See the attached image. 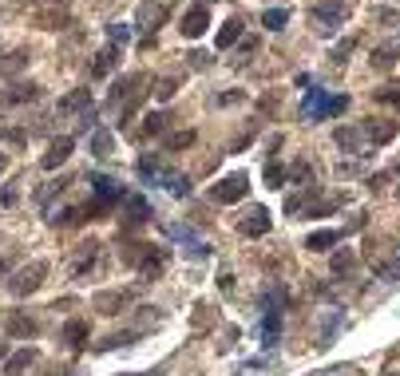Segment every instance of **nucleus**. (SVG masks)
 <instances>
[{"mask_svg":"<svg viewBox=\"0 0 400 376\" xmlns=\"http://www.w3.org/2000/svg\"><path fill=\"white\" fill-rule=\"evenodd\" d=\"M0 139H8L13 146H24V135H20V131H8V127H0Z\"/></svg>","mask_w":400,"mask_h":376,"instance_id":"58836bf2","label":"nucleus"},{"mask_svg":"<svg viewBox=\"0 0 400 376\" xmlns=\"http://www.w3.org/2000/svg\"><path fill=\"white\" fill-rule=\"evenodd\" d=\"M376 99H380V103H388V107H397V111H400V91H392V87L376 91Z\"/></svg>","mask_w":400,"mask_h":376,"instance_id":"e433bc0d","label":"nucleus"},{"mask_svg":"<svg viewBox=\"0 0 400 376\" xmlns=\"http://www.w3.org/2000/svg\"><path fill=\"white\" fill-rule=\"evenodd\" d=\"M218 103H222V107H230V103H242V91H222Z\"/></svg>","mask_w":400,"mask_h":376,"instance_id":"a19ab883","label":"nucleus"},{"mask_svg":"<svg viewBox=\"0 0 400 376\" xmlns=\"http://www.w3.org/2000/svg\"><path fill=\"white\" fill-rule=\"evenodd\" d=\"M36 361H40V352H36V349H20V352H13V356L4 361V376H24Z\"/></svg>","mask_w":400,"mask_h":376,"instance_id":"f8f14e48","label":"nucleus"},{"mask_svg":"<svg viewBox=\"0 0 400 376\" xmlns=\"http://www.w3.org/2000/svg\"><path fill=\"white\" fill-rule=\"evenodd\" d=\"M119 376H151V373H119Z\"/></svg>","mask_w":400,"mask_h":376,"instance_id":"a18cd8bd","label":"nucleus"},{"mask_svg":"<svg viewBox=\"0 0 400 376\" xmlns=\"http://www.w3.org/2000/svg\"><path fill=\"white\" fill-rule=\"evenodd\" d=\"M317 111H325V96L321 91H313V96L305 99V115H317Z\"/></svg>","mask_w":400,"mask_h":376,"instance_id":"f704fd0d","label":"nucleus"},{"mask_svg":"<svg viewBox=\"0 0 400 376\" xmlns=\"http://www.w3.org/2000/svg\"><path fill=\"white\" fill-rule=\"evenodd\" d=\"M281 182H286V170L278 163H266V186H281Z\"/></svg>","mask_w":400,"mask_h":376,"instance_id":"473e14b6","label":"nucleus"},{"mask_svg":"<svg viewBox=\"0 0 400 376\" xmlns=\"http://www.w3.org/2000/svg\"><path fill=\"white\" fill-rule=\"evenodd\" d=\"M163 127H167V115H163V111H151V115L143 119V131H139V135H143V139H151V135H158Z\"/></svg>","mask_w":400,"mask_h":376,"instance_id":"a878e982","label":"nucleus"},{"mask_svg":"<svg viewBox=\"0 0 400 376\" xmlns=\"http://www.w3.org/2000/svg\"><path fill=\"white\" fill-rule=\"evenodd\" d=\"M175 91H179V75H170V80H158L155 84V99H163V103H167Z\"/></svg>","mask_w":400,"mask_h":376,"instance_id":"cd10ccee","label":"nucleus"},{"mask_svg":"<svg viewBox=\"0 0 400 376\" xmlns=\"http://www.w3.org/2000/svg\"><path fill=\"white\" fill-rule=\"evenodd\" d=\"M99 254H103V246H99L96 238H87V242L80 246V254L72 257V278H87V273H91V269H96Z\"/></svg>","mask_w":400,"mask_h":376,"instance_id":"0eeeda50","label":"nucleus"},{"mask_svg":"<svg viewBox=\"0 0 400 376\" xmlns=\"http://www.w3.org/2000/svg\"><path fill=\"white\" fill-rule=\"evenodd\" d=\"M123 210H127V226H143L147 218H151V202H147L143 195H123Z\"/></svg>","mask_w":400,"mask_h":376,"instance_id":"1a4fd4ad","label":"nucleus"},{"mask_svg":"<svg viewBox=\"0 0 400 376\" xmlns=\"http://www.w3.org/2000/svg\"><path fill=\"white\" fill-rule=\"evenodd\" d=\"M40 333V321L32 313H13L8 317V337H20V340H32Z\"/></svg>","mask_w":400,"mask_h":376,"instance_id":"9b49d317","label":"nucleus"},{"mask_svg":"<svg viewBox=\"0 0 400 376\" xmlns=\"http://www.w3.org/2000/svg\"><path fill=\"white\" fill-rule=\"evenodd\" d=\"M170 151H186V146H194V131H179V135H170L167 139Z\"/></svg>","mask_w":400,"mask_h":376,"instance_id":"7c9ffc66","label":"nucleus"},{"mask_svg":"<svg viewBox=\"0 0 400 376\" xmlns=\"http://www.w3.org/2000/svg\"><path fill=\"white\" fill-rule=\"evenodd\" d=\"M36 24L40 28H64V24H68V13H40Z\"/></svg>","mask_w":400,"mask_h":376,"instance_id":"c756f323","label":"nucleus"},{"mask_svg":"<svg viewBox=\"0 0 400 376\" xmlns=\"http://www.w3.org/2000/svg\"><path fill=\"white\" fill-rule=\"evenodd\" d=\"M48 376H68V368H48Z\"/></svg>","mask_w":400,"mask_h":376,"instance_id":"37998d69","label":"nucleus"},{"mask_svg":"<svg viewBox=\"0 0 400 376\" xmlns=\"http://www.w3.org/2000/svg\"><path fill=\"white\" fill-rule=\"evenodd\" d=\"M353 48H357V40H341L337 48H333V60H337V63H345V56H349Z\"/></svg>","mask_w":400,"mask_h":376,"instance_id":"c9c22d12","label":"nucleus"},{"mask_svg":"<svg viewBox=\"0 0 400 376\" xmlns=\"http://www.w3.org/2000/svg\"><path fill=\"white\" fill-rule=\"evenodd\" d=\"M115 63H119V48L111 44V48H103V52L96 56V63H91V75H96V80H108V75L115 72Z\"/></svg>","mask_w":400,"mask_h":376,"instance_id":"dca6fc26","label":"nucleus"},{"mask_svg":"<svg viewBox=\"0 0 400 376\" xmlns=\"http://www.w3.org/2000/svg\"><path fill=\"white\" fill-rule=\"evenodd\" d=\"M345 20H349V0H321L313 8V24H317V32H325V36H333Z\"/></svg>","mask_w":400,"mask_h":376,"instance_id":"f03ea898","label":"nucleus"},{"mask_svg":"<svg viewBox=\"0 0 400 376\" xmlns=\"http://www.w3.org/2000/svg\"><path fill=\"white\" fill-rule=\"evenodd\" d=\"M341 242V230H317L305 238V250H313V254H325V250H333V246Z\"/></svg>","mask_w":400,"mask_h":376,"instance_id":"f3484780","label":"nucleus"},{"mask_svg":"<svg viewBox=\"0 0 400 376\" xmlns=\"http://www.w3.org/2000/svg\"><path fill=\"white\" fill-rule=\"evenodd\" d=\"M131 301H135V293L131 289H111V293H96V313H103V317H119L123 309H131Z\"/></svg>","mask_w":400,"mask_h":376,"instance_id":"39448f33","label":"nucleus"},{"mask_svg":"<svg viewBox=\"0 0 400 376\" xmlns=\"http://www.w3.org/2000/svg\"><path fill=\"white\" fill-rule=\"evenodd\" d=\"M349 111V96H333L325 99V115H345Z\"/></svg>","mask_w":400,"mask_h":376,"instance_id":"2f4dec72","label":"nucleus"},{"mask_svg":"<svg viewBox=\"0 0 400 376\" xmlns=\"http://www.w3.org/2000/svg\"><path fill=\"white\" fill-rule=\"evenodd\" d=\"M28 52H8V56H0V72H16V68H24Z\"/></svg>","mask_w":400,"mask_h":376,"instance_id":"c85d7f7f","label":"nucleus"},{"mask_svg":"<svg viewBox=\"0 0 400 376\" xmlns=\"http://www.w3.org/2000/svg\"><path fill=\"white\" fill-rule=\"evenodd\" d=\"M397 56H400L397 44H385V48L373 52V68H376V72H385V68H392V63H397Z\"/></svg>","mask_w":400,"mask_h":376,"instance_id":"4be33fe9","label":"nucleus"},{"mask_svg":"<svg viewBox=\"0 0 400 376\" xmlns=\"http://www.w3.org/2000/svg\"><path fill=\"white\" fill-rule=\"evenodd\" d=\"M111 151H115V135H111V131H96V135H91V155L103 158V155H111Z\"/></svg>","mask_w":400,"mask_h":376,"instance_id":"b1692460","label":"nucleus"},{"mask_svg":"<svg viewBox=\"0 0 400 376\" xmlns=\"http://www.w3.org/2000/svg\"><path fill=\"white\" fill-rule=\"evenodd\" d=\"M210 28V13H207V4H191L186 13H182V20H179V32L186 40H198L202 32Z\"/></svg>","mask_w":400,"mask_h":376,"instance_id":"423d86ee","label":"nucleus"},{"mask_svg":"<svg viewBox=\"0 0 400 376\" xmlns=\"http://www.w3.org/2000/svg\"><path fill=\"white\" fill-rule=\"evenodd\" d=\"M36 96H40V87H36V84H8L0 99H4V103H32Z\"/></svg>","mask_w":400,"mask_h":376,"instance_id":"6ab92c4d","label":"nucleus"},{"mask_svg":"<svg viewBox=\"0 0 400 376\" xmlns=\"http://www.w3.org/2000/svg\"><path fill=\"white\" fill-rule=\"evenodd\" d=\"M44 278H48V262H28L24 269H16L13 273L8 289H13V297H32V293L44 285Z\"/></svg>","mask_w":400,"mask_h":376,"instance_id":"f257e3e1","label":"nucleus"},{"mask_svg":"<svg viewBox=\"0 0 400 376\" xmlns=\"http://www.w3.org/2000/svg\"><path fill=\"white\" fill-rule=\"evenodd\" d=\"M364 135H369V143L385 146V143L397 139V123L392 119H364Z\"/></svg>","mask_w":400,"mask_h":376,"instance_id":"9d476101","label":"nucleus"},{"mask_svg":"<svg viewBox=\"0 0 400 376\" xmlns=\"http://www.w3.org/2000/svg\"><path fill=\"white\" fill-rule=\"evenodd\" d=\"M353 266H357V254H353V250H337V254H333V262H329V269H333L337 278H345Z\"/></svg>","mask_w":400,"mask_h":376,"instance_id":"5701e85b","label":"nucleus"},{"mask_svg":"<svg viewBox=\"0 0 400 376\" xmlns=\"http://www.w3.org/2000/svg\"><path fill=\"white\" fill-rule=\"evenodd\" d=\"M163 20H167V8H163V4H155V0L139 4V28H143V32H155Z\"/></svg>","mask_w":400,"mask_h":376,"instance_id":"ddd939ff","label":"nucleus"},{"mask_svg":"<svg viewBox=\"0 0 400 376\" xmlns=\"http://www.w3.org/2000/svg\"><path fill=\"white\" fill-rule=\"evenodd\" d=\"M246 190H250V179H246L242 170H234V174H226V179H218L210 186V198H214L218 206H234V202L246 198Z\"/></svg>","mask_w":400,"mask_h":376,"instance_id":"7ed1b4c3","label":"nucleus"},{"mask_svg":"<svg viewBox=\"0 0 400 376\" xmlns=\"http://www.w3.org/2000/svg\"><path fill=\"white\" fill-rule=\"evenodd\" d=\"M278 333H281V313H266V325H262V340H266V345H274V340H278Z\"/></svg>","mask_w":400,"mask_h":376,"instance_id":"bb28decb","label":"nucleus"},{"mask_svg":"<svg viewBox=\"0 0 400 376\" xmlns=\"http://www.w3.org/2000/svg\"><path fill=\"white\" fill-rule=\"evenodd\" d=\"M127 36H131V28H127V24H111V44H115V48H123Z\"/></svg>","mask_w":400,"mask_h":376,"instance_id":"72a5a7b5","label":"nucleus"},{"mask_svg":"<svg viewBox=\"0 0 400 376\" xmlns=\"http://www.w3.org/2000/svg\"><path fill=\"white\" fill-rule=\"evenodd\" d=\"M72 151H75V135H60V139H52V146L44 151V170H56V167H64Z\"/></svg>","mask_w":400,"mask_h":376,"instance_id":"6e6552de","label":"nucleus"},{"mask_svg":"<svg viewBox=\"0 0 400 376\" xmlns=\"http://www.w3.org/2000/svg\"><path fill=\"white\" fill-rule=\"evenodd\" d=\"M238 40H242V20H238V16H230V20L218 28V36H214V48L226 52V48H234Z\"/></svg>","mask_w":400,"mask_h":376,"instance_id":"4468645a","label":"nucleus"},{"mask_svg":"<svg viewBox=\"0 0 400 376\" xmlns=\"http://www.w3.org/2000/svg\"><path fill=\"white\" fill-rule=\"evenodd\" d=\"M194 313H198V321H202V325H210V321H214V309H210V305H194Z\"/></svg>","mask_w":400,"mask_h":376,"instance_id":"ea45409f","label":"nucleus"},{"mask_svg":"<svg viewBox=\"0 0 400 376\" xmlns=\"http://www.w3.org/2000/svg\"><path fill=\"white\" fill-rule=\"evenodd\" d=\"M91 107V96H87L84 87H75L72 96H64L60 99V115H72V111H87Z\"/></svg>","mask_w":400,"mask_h":376,"instance_id":"aec40b11","label":"nucleus"},{"mask_svg":"<svg viewBox=\"0 0 400 376\" xmlns=\"http://www.w3.org/2000/svg\"><path fill=\"white\" fill-rule=\"evenodd\" d=\"M4 167H8V158H4V155H0V174H4Z\"/></svg>","mask_w":400,"mask_h":376,"instance_id":"c03bdc74","label":"nucleus"},{"mask_svg":"<svg viewBox=\"0 0 400 376\" xmlns=\"http://www.w3.org/2000/svg\"><path fill=\"white\" fill-rule=\"evenodd\" d=\"M143 337V329H123V333H111V337H103L96 345L99 352H111V349H127V345H135V340Z\"/></svg>","mask_w":400,"mask_h":376,"instance_id":"2eb2a0df","label":"nucleus"},{"mask_svg":"<svg viewBox=\"0 0 400 376\" xmlns=\"http://www.w3.org/2000/svg\"><path fill=\"white\" fill-rule=\"evenodd\" d=\"M269 226H274V214H269L266 206H250L238 218V234L242 238H262V234H269Z\"/></svg>","mask_w":400,"mask_h":376,"instance_id":"20e7f679","label":"nucleus"},{"mask_svg":"<svg viewBox=\"0 0 400 376\" xmlns=\"http://www.w3.org/2000/svg\"><path fill=\"white\" fill-rule=\"evenodd\" d=\"M218 289L222 293H234V273H218Z\"/></svg>","mask_w":400,"mask_h":376,"instance_id":"79ce46f5","label":"nucleus"},{"mask_svg":"<svg viewBox=\"0 0 400 376\" xmlns=\"http://www.w3.org/2000/svg\"><path fill=\"white\" fill-rule=\"evenodd\" d=\"M357 139H361V135L353 131V127H341V131H337V143L341 146H357Z\"/></svg>","mask_w":400,"mask_h":376,"instance_id":"4c0bfd02","label":"nucleus"},{"mask_svg":"<svg viewBox=\"0 0 400 376\" xmlns=\"http://www.w3.org/2000/svg\"><path fill=\"white\" fill-rule=\"evenodd\" d=\"M286 20H290V13H286V8H269V13H262V24H266L269 32H281V28H286Z\"/></svg>","mask_w":400,"mask_h":376,"instance_id":"393cba45","label":"nucleus"},{"mask_svg":"<svg viewBox=\"0 0 400 376\" xmlns=\"http://www.w3.org/2000/svg\"><path fill=\"white\" fill-rule=\"evenodd\" d=\"M60 337H64V345H68L72 352H80L84 349V340H87V321H68Z\"/></svg>","mask_w":400,"mask_h":376,"instance_id":"a211bd4d","label":"nucleus"},{"mask_svg":"<svg viewBox=\"0 0 400 376\" xmlns=\"http://www.w3.org/2000/svg\"><path fill=\"white\" fill-rule=\"evenodd\" d=\"M96 195L103 198V202H111V198H123V190H119V182L111 179V174H96Z\"/></svg>","mask_w":400,"mask_h":376,"instance_id":"412c9836","label":"nucleus"}]
</instances>
